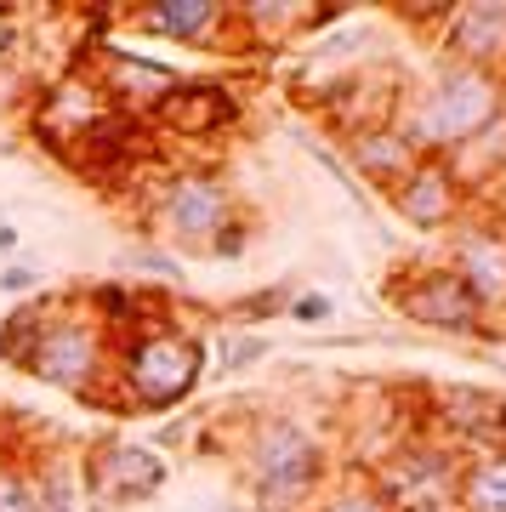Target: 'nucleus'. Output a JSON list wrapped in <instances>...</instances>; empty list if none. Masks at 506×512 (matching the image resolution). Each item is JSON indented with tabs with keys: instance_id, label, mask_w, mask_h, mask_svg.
<instances>
[{
	"instance_id": "obj_1",
	"label": "nucleus",
	"mask_w": 506,
	"mask_h": 512,
	"mask_svg": "<svg viewBox=\"0 0 506 512\" xmlns=\"http://www.w3.org/2000/svg\"><path fill=\"white\" fill-rule=\"evenodd\" d=\"M239 478L256 512H313L330 484V444L290 410H256L234 427Z\"/></svg>"
},
{
	"instance_id": "obj_2",
	"label": "nucleus",
	"mask_w": 506,
	"mask_h": 512,
	"mask_svg": "<svg viewBox=\"0 0 506 512\" xmlns=\"http://www.w3.org/2000/svg\"><path fill=\"white\" fill-rule=\"evenodd\" d=\"M211 370V342L182 319L131 330L114 342V370H109V399L137 416H171L188 404Z\"/></svg>"
},
{
	"instance_id": "obj_3",
	"label": "nucleus",
	"mask_w": 506,
	"mask_h": 512,
	"mask_svg": "<svg viewBox=\"0 0 506 512\" xmlns=\"http://www.w3.org/2000/svg\"><path fill=\"white\" fill-rule=\"evenodd\" d=\"M506 109V80L495 69L472 63H438L427 80H416L398 103V137L416 148L421 160H450L472 131H484Z\"/></svg>"
},
{
	"instance_id": "obj_4",
	"label": "nucleus",
	"mask_w": 506,
	"mask_h": 512,
	"mask_svg": "<svg viewBox=\"0 0 506 512\" xmlns=\"http://www.w3.org/2000/svg\"><path fill=\"white\" fill-rule=\"evenodd\" d=\"M23 376L69 393L86 404H109V370H114V336L86 313L80 291H63L46 313L40 336L29 342V353L18 359Z\"/></svg>"
},
{
	"instance_id": "obj_5",
	"label": "nucleus",
	"mask_w": 506,
	"mask_h": 512,
	"mask_svg": "<svg viewBox=\"0 0 506 512\" xmlns=\"http://www.w3.org/2000/svg\"><path fill=\"white\" fill-rule=\"evenodd\" d=\"M234 211H239V200H234V188H228V177L211 171V165H188V171H171L154 188L148 234L160 239L171 256H205Z\"/></svg>"
},
{
	"instance_id": "obj_6",
	"label": "nucleus",
	"mask_w": 506,
	"mask_h": 512,
	"mask_svg": "<svg viewBox=\"0 0 506 512\" xmlns=\"http://www.w3.org/2000/svg\"><path fill=\"white\" fill-rule=\"evenodd\" d=\"M461 467H467V456H461L450 439H438V433L421 427L416 439H404L387 461L370 467V484L381 490V501H387L393 512L450 507L455 484H461Z\"/></svg>"
},
{
	"instance_id": "obj_7",
	"label": "nucleus",
	"mask_w": 506,
	"mask_h": 512,
	"mask_svg": "<svg viewBox=\"0 0 506 512\" xmlns=\"http://www.w3.org/2000/svg\"><path fill=\"white\" fill-rule=\"evenodd\" d=\"M387 302L398 308V319L433 330V336H501V325L478 308V296L461 285L455 268L427 262V268H404L387 285Z\"/></svg>"
},
{
	"instance_id": "obj_8",
	"label": "nucleus",
	"mask_w": 506,
	"mask_h": 512,
	"mask_svg": "<svg viewBox=\"0 0 506 512\" xmlns=\"http://www.w3.org/2000/svg\"><path fill=\"white\" fill-rule=\"evenodd\" d=\"M171 478V456H160L154 444L143 439H97L80 461V490L86 501H97L103 512H120V507H143L165 490Z\"/></svg>"
},
{
	"instance_id": "obj_9",
	"label": "nucleus",
	"mask_w": 506,
	"mask_h": 512,
	"mask_svg": "<svg viewBox=\"0 0 506 512\" xmlns=\"http://www.w3.org/2000/svg\"><path fill=\"white\" fill-rule=\"evenodd\" d=\"M444 268L461 274L478 308L501 325L506 313V217H495L489 205H472L467 217L444 234Z\"/></svg>"
},
{
	"instance_id": "obj_10",
	"label": "nucleus",
	"mask_w": 506,
	"mask_h": 512,
	"mask_svg": "<svg viewBox=\"0 0 506 512\" xmlns=\"http://www.w3.org/2000/svg\"><path fill=\"white\" fill-rule=\"evenodd\" d=\"M120 23H131L137 35L188 46V52H234V46H245L228 0H154V6L120 12Z\"/></svg>"
},
{
	"instance_id": "obj_11",
	"label": "nucleus",
	"mask_w": 506,
	"mask_h": 512,
	"mask_svg": "<svg viewBox=\"0 0 506 512\" xmlns=\"http://www.w3.org/2000/svg\"><path fill=\"white\" fill-rule=\"evenodd\" d=\"M114 103L97 86H91V74L80 69H63V80H52L46 92L35 97V114H29V131H35L40 143L52 148L57 160H69V148L86 137L103 114H109Z\"/></svg>"
},
{
	"instance_id": "obj_12",
	"label": "nucleus",
	"mask_w": 506,
	"mask_h": 512,
	"mask_svg": "<svg viewBox=\"0 0 506 512\" xmlns=\"http://www.w3.org/2000/svg\"><path fill=\"white\" fill-rule=\"evenodd\" d=\"M387 205H393V217L410 222L416 234H450L455 222L472 211L467 188L450 177V165L444 160H416L410 165V177L387 194Z\"/></svg>"
},
{
	"instance_id": "obj_13",
	"label": "nucleus",
	"mask_w": 506,
	"mask_h": 512,
	"mask_svg": "<svg viewBox=\"0 0 506 512\" xmlns=\"http://www.w3.org/2000/svg\"><path fill=\"white\" fill-rule=\"evenodd\" d=\"M239 114H245V103L234 97V86L182 74L177 86L160 97V109L148 114V131H165V137H217V131L239 126Z\"/></svg>"
},
{
	"instance_id": "obj_14",
	"label": "nucleus",
	"mask_w": 506,
	"mask_h": 512,
	"mask_svg": "<svg viewBox=\"0 0 506 512\" xmlns=\"http://www.w3.org/2000/svg\"><path fill=\"white\" fill-rule=\"evenodd\" d=\"M438 46H444L450 63L501 69L506 63V0H467V6H450Z\"/></svg>"
},
{
	"instance_id": "obj_15",
	"label": "nucleus",
	"mask_w": 506,
	"mask_h": 512,
	"mask_svg": "<svg viewBox=\"0 0 506 512\" xmlns=\"http://www.w3.org/2000/svg\"><path fill=\"white\" fill-rule=\"evenodd\" d=\"M342 18V6H308V0H234V29L245 46H285Z\"/></svg>"
},
{
	"instance_id": "obj_16",
	"label": "nucleus",
	"mask_w": 506,
	"mask_h": 512,
	"mask_svg": "<svg viewBox=\"0 0 506 512\" xmlns=\"http://www.w3.org/2000/svg\"><path fill=\"white\" fill-rule=\"evenodd\" d=\"M336 154H342L347 177H359V183L370 188V194H381V200H387V194L410 177V165L421 160L416 148L398 137V126L353 131V137H342V148H336Z\"/></svg>"
},
{
	"instance_id": "obj_17",
	"label": "nucleus",
	"mask_w": 506,
	"mask_h": 512,
	"mask_svg": "<svg viewBox=\"0 0 506 512\" xmlns=\"http://www.w3.org/2000/svg\"><path fill=\"white\" fill-rule=\"evenodd\" d=\"M450 177L461 188H467V200L478 205V200H489V194H495V188L506 183V109L495 114V120H489L484 131H472L467 143L455 148L450 160Z\"/></svg>"
},
{
	"instance_id": "obj_18",
	"label": "nucleus",
	"mask_w": 506,
	"mask_h": 512,
	"mask_svg": "<svg viewBox=\"0 0 506 512\" xmlns=\"http://www.w3.org/2000/svg\"><path fill=\"white\" fill-rule=\"evenodd\" d=\"M80 302H86V313L109 330L114 342L131 336V330H143V308H137V285L131 279H91V285H80Z\"/></svg>"
},
{
	"instance_id": "obj_19",
	"label": "nucleus",
	"mask_w": 506,
	"mask_h": 512,
	"mask_svg": "<svg viewBox=\"0 0 506 512\" xmlns=\"http://www.w3.org/2000/svg\"><path fill=\"white\" fill-rule=\"evenodd\" d=\"M23 473L35 484V512H80V501H86L80 467H69L63 456H29Z\"/></svg>"
},
{
	"instance_id": "obj_20",
	"label": "nucleus",
	"mask_w": 506,
	"mask_h": 512,
	"mask_svg": "<svg viewBox=\"0 0 506 512\" xmlns=\"http://www.w3.org/2000/svg\"><path fill=\"white\" fill-rule=\"evenodd\" d=\"M450 507L455 512H506V456H467Z\"/></svg>"
},
{
	"instance_id": "obj_21",
	"label": "nucleus",
	"mask_w": 506,
	"mask_h": 512,
	"mask_svg": "<svg viewBox=\"0 0 506 512\" xmlns=\"http://www.w3.org/2000/svg\"><path fill=\"white\" fill-rule=\"evenodd\" d=\"M313 512H393V507L381 501V490L370 484V473H359V467H342V478H330L325 495L313 501Z\"/></svg>"
},
{
	"instance_id": "obj_22",
	"label": "nucleus",
	"mask_w": 506,
	"mask_h": 512,
	"mask_svg": "<svg viewBox=\"0 0 506 512\" xmlns=\"http://www.w3.org/2000/svg\"><path fill=\"white\" fill-rule=\"evenodd\" d=\"M296 291H302L296 279H273V285H256V291H245L228 313H234L239 330H262L268 319H285V308H290V296H296Z\"/></svg>"
},
{
	"instance_id": "obj_23",
	"label": "nucleus",
	"mask_w": 506,
	"mask_h": 512,
	"mask_svg": "<svg viewBox=\"0 0 506 512\" xmlns=\"http://www.w3.org/2000/svg\"><path fill=\"white\" fill-rule=\"evenodd\" d=\"M268 353H273V342L262 330H228L217 342V370L222 376H245V370H256Z\"/></svg>"
},
{
	"instance_id": "obj_24",
	"label": "nucleus",
	"mask_w": 506,
	"mask_h": 512,
	"mask_svg": "<svg viewBox=\"0 0 506 512\" xmlns=\"http://www.w3.org/2000/svg\"><path fill=\"white\" fill-rule=\"evenodd\" d=\"M126 268L137 274V285H165V291H171L182 279V256H171L165 245H137V251L126 256Z\"/></svg>"
},
{
	"instance_id": "obj_25",
	"label": "nucleus",
	"mask_w": 506,
	"mask_h": 512,
	"mask_svg": "<svg viewBox=\"0 0 506 512\" xmlns=\"http://www.w3.org/2000/svg\"><path fill=\"white\" fill-rule=\"evenodd\" d=\"M285 319H290V325H302V330H325L330 319H336V296H330V291H313V285H302V291L290 296Z\"/></svg>"
},
{
	"instance_id": "obj_26",
	"label": "nucleus",
	"mask_w": 506,
	"mask_h": 512,
	"mask_svg": "<svg viewBox=\"0 0 506 512\" xmlns=\"http://www.w3.org/2000/svg\"><path fill=\"white\" fill-rule=\"evenodd\" d=\"M251 239H256V222L245 217V211H234V217L222 222V234L211 239V251H205V256H217V262H234V256L251 251Z\"/></svg>"
},
{
	"instance_id": "obj_27",
	"label": "nucleus",
	"mask_w": 506,
	"mask_h": 512,
	"mask_svg": "<svg viewBox=\"0 0 506 512\" xmlns=\"http://www.w3.org/2000/svg\"><path fill=\"white\" fill-rule=\"evenodd\" d=\"M40 268L35 256H12L6 268H0V296H12V302H23V296H35L40 291Z\"/></svg>"
},
{
	"instance_id": "obj_28",
	"label": "nucleus",
	"mask_w": 506,
	"mask_h": 512,
	"mask_svg": "<svg viewBox=\"0 0 506 512\" xmlns=\"http://www.w3.org/2000/svg\"><path fill=\"white\" fill-rule=\"evenodd\" d=\"M18 52H23V12L0 6V69H6Z\"/></svg>"
},
{
	"instance_id": "obj_29",
	"label": "nucleus",
	"mask_w": 506,
	"mask_h": 512,
	"mask_svg": "<svg viewBox=\"0 0 506 512\" xmlns=\"http://www.w3.org/2000/svg\"><path fill=\"white\" fill-rule=\"evenodd\" d=\"M0 256L12 262V256H23V234H18V222H6L0 217Z\"/></svg>"
},
{
	"instance_id": "obj_30",
	"label": "nucleus",
	"mask_w": 506,
	"mask_h": 512,
	"mask_svg": "<svg viewBox=\"0 0 506 512\" xmlns=\"http://www.w3.org/2000/svg\"><path fill=\"white\" fill-rule=\"evenodd\" d=\"M12 478H18V461L0 456V507H6V495H12Z\"/></svg>"
},
{
	"instance_id": "obj_31",
	"label": "nucleus",
	"mask_w": 506,
	"mask_h": 512,
	"mask_svg": "<svg viewBox=\"0 0 506 512\" xmlns=\"http://www.w3.org/2000/svg\"><path fill=\"white\" fill-rule=\"evenodd\" d=\"M211 512H256V507H251V501H217Z\"/></svg>"
},
{
	"instance_id": "obj_32",
	"label": "nucleus",
	"mask_w": 506,
	"mask_h": 512,
	"mask_svg": "<svg viewBox=\"0 0 506 512\" xmlns=\"http://www.w3.org/2000/svg\"><path fill=\"white\" fill-rule=\"evenodd\" d=\"M416 512H455V507H416Z\"/></svg>"
},
{
	"instance_id": "obj_33",
	"label": "nucleus",
	"mask_w": 506,
	"mask_h": 512,
	"mask_svg": "<svg viewBox=\"0 0 506 512\" xmlns=\"http://www.w3.org/2000/svg\"><path fill=\"white\" fill-rule=\"evenodd\" d=\"M501 336H506V313H501Z\"/></svg>"
},
{
	"instance_id": "obj_34",
	"label": "nucleus",
	"mask_w": 506,
	"mask_h": 512,
	"mask_svg": "<svg viewBox=\"0 0 506 512\" xmlns=\"http://www.w3.org/2000/svg\"><path fill=\"white\" fill-rule=\"evenodd\" d=\"M0 365H6V359H0Z\"/></svg>"
}]
</instances>
